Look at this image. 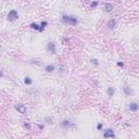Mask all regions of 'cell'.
Returning a JSON list of instances; mask_svg holds the SVG:
<instances>
[{
    "mask_svg": "<svg viewBox=\"0 0 139 139\" xmlns=\"http://www.w3.org/2000/svg\"><path fill=\"white\" fill-rule=\"evenodd\" d=\"M97 128H98V129H99V130L101 129V128H102V124H101V123H100V124H98V127H97Z\"/></svg>",
    "mask_w": 139,
    "mask_h": 139,
    "instance_id": "obj_21",
    "label": "cell"
},
{
    "mask_svg": "<svg viewBox=\"0 0 139 139\" xmlns=\"http://www.w3.org/2000/svg\"><path fill=\"white\" fill-rule=\"evenodd\" d=\"M17 17H19V14H17L16 10H11L10 12H9V14H8V20H9V21L13 22V21H15Z\"/></svg>",
    "mask_w": 139,
    "mask_h": 139,
    "instance_id": "obj_2",
    "label": "cell"
},
{
    "mask_svg": "<svg viewBox=\"0 0 139 139\" xmlns=\"http://www.w3.org/2000/svg\"><path fill=\"white\" fill-rule=\"evenodd\" d=\"M115 25H116V20L115 19H111L110 21L108 22V24H106V26H108L110 29H113V28L115 27Z\"/></svg>",
    "mask_w": 139,
    "mask_h": 139,
    "instance_id": "obj_7",
    "label": "cell"
},
{
    "mask_svg": "<svg viewBox=\"0 0 139 139\" xmlns=\"http://www.w3.org/2000/svg\"><path fill=\"white\" fill-rule=\"evenodd\" d=\"M24 127H25L26 129H29V128H30V125H29L28 123H24Z\"/></svg>",
    "mask_w": 139,
    "mask_h": 139,
    "instance_id": "obj_19",
    "label": "cell"
},
{
    "mask_svg": "<svg viewBox=\"0 0 139 139\" xmlns=\"http://www.w3.org/2000/svg\"><path fill=\"white\" fill-rule=\"evenodd\" d=\"M48 25V22H46V21H43V22H41V24L39 25V30L38 32H43L45 30V28H46V26Z\"/></svg>",
    "mask_w": 139,
    "mask_h": 139,
    "instance_id": "obj_10",
    "label": "cell"
},
{
    "mask_svg": "<svg viewBox=\"0 0 139 139\" xmlns=\"http://www.w3.org/2000/svg\"><path fill=\"white\" fill-rule=\"evenodd\" d=\"M61 20H62V22L64 24L71 25V26H75V25H77V23H78L77 19H76L75 16H72V15H63V16L61 17Z\"/></svg>",
    "mask_w": 139,
    "mask_h": 139,
    "instance_id": "obj_1",
    "label": "cell"
},
{
    "mask_svg": "<svg viewBox=\"0 0 139 139\" xmlns=\"http://www.w3.org/2000/svg\"><path fill=\"white\" fill-rule=\"evenodd\" d=\"M123 91H124V93H125L126 96H130L132 95V89H130V87L129 86H127V85H125V86L123 87Z\"/></svg>",
    "mask_w": 139,
    "mask_h": 139,
    "instance_id": "obj_8",
    "label": "cell"
},
{
    "mask_svg": "<svg viewBox=\"0 0 139 139\" xmlns=\"http://www.w3.org/2000/svg\"><path fill=\"white\" fill-rule=\"evenodd\" d=\"M114 92H115V89L113 88V87H109L108 88V96L109 97H112V96L114 95Z\"/></svg>",
    "mask_w": 139,
    "mask_h": 139,
    "instance_id": "obj_13",
    "label": "cell"
},
{
    "mask_svg": "<svg viewBox=\"0 0 139 139\" xmlns=\"http://www.w3.org/2000/svg\"><path fill=\"white\" fill-rule=\"evenodd\" d=\"M90 62L92 63V64H95V65H98V64H99V62H98V60H97V59H91V60H90Z\"/></svg>",
    "mask_w": 139,
    "mask_h": 139,
    "instance_id": "obj_16",
    "label": "cell"
},
{
    "mask_svg": "<svg viewBox=\"0 0 139 139\" xmlns=\"http://www.w3.org/2000/svg\"><path fill=\"white\" fill-rule=\"evenodd\" d=\"M1 76H2V72L0 71V77H1Z\"/></svg>",
    "mask_w": 139,
    "mask_h": 139,
    "instance_id": "obj_22",
    "label": "cell"
},
{
    "mask_svg": "<svg viewBox=\"0 0 139 139\" xmlns=\"http://www.w3.org/2000/svg\"><path fill=\"white\" fill-rule=\"evenodd\" d=\"M54 69H56V67H54V65H52V64H48V65H46V66H45L46 72H49V73L53 72Z\"/></svg>",
    "mask_w": 139,
    "mask_h": 139,
    "instance_id": "obj_9",
    "label": "cell"
},
{
    "mask_svg": "<svg viewBox=\"0 0 139 139\" xmlns=\"http://www.w3.org/2000/svg\"><path fill=\"white\" fill-rule=\"evenodd\" d=\"M47 50L50 52V53L54 54L56 52V43L52 42V41H49L47 43Z\"/></svg>",
    "mask_w": 139,
    "mask_h": 139,
    "instance_id": "obj_3",
    "label": "cell"
},
{
    "mask_svg": "<svg viewBox=\"0 0 139 139\" xmlns=\"http://www.w3.org/2000/svg\"><path fill=\"white\" fill-rule=\"evenodd\" d=\"M104 10H105V12H111L113 10V6L111 3H105L104 4Z\"/></svg>",
    "mask_w": 139,
    "mask_h": 139,
    "instance_id": "obj_12",
    "label": "cell"
},
{
    "mask_svg": "<svg viewBox=\"0 0 139 139\" xmlns=\"http://www.w3.org/2000/svg\"><path fill=\"white\" fill-rule=\"evenodd\" d=\"M103 137L104 138H114L115 137V134H114V130L113 129H105L103 132Z\"/></svg>",
    "mask_w": 139,
    "mask_h": 139,
    "instance_id": "obj_4",
    "label": "cell"
},
{
    "mask_svg": "<svg viewBox=\"0 0 139 139\" xmlns=\"http://www.w3.org/2000/svg\"><path fill=\"white\" fill-rule=\"evenodd\" d=\"M24 83H25L26 85H32V83H33V80H32V78L30 77H25V79H24Z\"/></svg>",
    "mask_w": 139,
    "mask_h": 139,
    "instance_id": "obj_14",
    "label": "cell"
},
{
    "mask_svg": "<svg viewBox=\"0 0 139 139\" xmlns=\"http://www.w3.org/2000/svg\"><path fill=\"white\" fill-rule=\"evenodd\" d=\"M98 6V1H93V2H91V4H90V8H96V7Z\"/></svg>",
    "mask_w": 139,
    "mask_h": 139,
    "instance_id": "obj_17",
    "label": "cell"
},
{
    "mask_svg": "<svg viewBox=\"0 0 139 139\" xmlns=\"http://www.w3.org/2000/svg\"><path fill=\"white\" fill-rule=\"evenodd\" d=\"M117 65H118V66H121V67H123L124 66V63L123 62H117Z\"/></svg>",
    "mask_w": 139,
    "mask_h": 139,
    "instance_id": "obj_20",
    "label": "cell"
},
{
    "mask_svg": "<svg viewBox=\"0 0 139 139\" xmlns=\"http://www.w3.org/2000/svg\"><path fill=\"white\" fill-rule=\"evenodd\" d=\"M15 110H17V112L19 113H22V114H24V113H26V106L24 105V104H21V103H17L14 105Z\"/></svg>",
    "mask_w": 139,
    "mask_h": 139,
    "instance_id": "obj_5",
    "label": "cell"
},
{
    "mask_svg": "<svg viewBox=\"0 0 139 139\" xmlns=\"http://www.w3.org/2000/svg\"><path fill=\"white\" fill-rule=\"evenodd\" d=\"M70 125H71V121H70V119H64V121L61 123V126H62V127H64V128L70 127Z\"/></svg>",
    "mask_w": 139,
    "mask_h": 139,
    "instance_id": "obj_11",
    "label": "cell"
},
{
    "mask_svg": "<svg viewBox=\"0 0 139 139\" xmlns=\"http://www.w3.org/2000/svg\"><path fill=\"white\" fill-rule=\"evenodd\" d=\"M30 27L33 28V29H36V30H39V25L36 23H32L30 24Z\"/></svg>",
    "mask_w": 139,
    "mask_h": 139,
    "instance_id": "obj_15",
    "label": "cell"
},
{
    "mask_svg": "<svg viewBox=\"0 0 139 139\" xmlns=\"http://www.w3.org/2000/svg\"><path fill=\"white\" fill-rule=\"evenodd\" d=\"M128 108H129V110L132 111V112H136V111L138 110V103H137V102H130Z\"/></svg>",
    "mask_w": 139,
    "mask_h": 139,
    "instance_id": "obj_6",
    "label": "cell"
},
{
    "mask_svg": "<svg viewBox=\"0 0 139 139\" xmlns=\"http://www.w3.org/2000/svg\"><path fill=\"white\" fill-rule=\"evenodd\" d=\"M46 122L49 123V124H51L52 123V118H51V117H46Z\"/></svg>",
    "mask_w": 139,
    "mask_h": 139,
    "instance_id": "obj_18",
    "label": "cell"
}]
</instances>
